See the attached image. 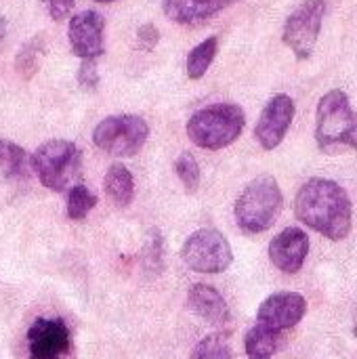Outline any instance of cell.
<instances>
[{"instance_id": "9c48e42d", "label": "cell", "mask_w": 357, "mask_h": 359, "mask_svg": "<svg viewBox=\"0 0 357 359\" xmlns=\"http://www.w3.org/2000/svg\"><path fill=\"white\" fill-rule=\"evenodd\" d=\"M25 339L29 359H65L72 351V332L59 318H38L27 328Z\"/></svg>"}, {"instance_id": "7402d4cb", "label": "cell", "mask_w": 357, "mask_h": 359, "mask_svg": "<svg viewBox=\"0 0 357 359\" xmlns=\"http://www.w3.org/2000/svg\"><path fill=\"white\" fill-rule=\"evenodd\" d=\"M97 206V196L86 185H72L67 189V219L82 221Z\"/></svg>"}, {"instance_id": "2e32d148", "label": "cell", "mask_w": 357, "mask_h": 359, "mask_svg": "<svg viewBox=\"0 0 357 359\" xmlns=\"http://www.w3.org/2000/svg\"><path fill=\"white\" fill-rule=\"evenodd\" d=\"M32 170V160L27 151L8 141L0 139V183H17L25 181Z\"/></svg>"}, {"instance_id": "4fadbf2b", "label": "cell", "mask_w": 357, "mask_h": 359, "mask_svg": "<svg viewBox=\"0 0 357 359\" xmlns=\"http://www.w3.org/2000/svg\"><path fill=\"white\" fill-rule=\"evenodd\" d=\"M307 255H309V236L301 227H286L269 242L271 263L288 276H295L303 269Z\"/></svg>"}, {"instance_id": "5bb4252c", "label": "cell", "mask_w": 357, "mask_h": 359, "mask_svg": "<svg viewBox=\"0 0 357 359\" xmlns=\"http://www.w3.org/2000/svg\"><path fill=\"white\" fill-rule=\"evenodd\" d=\"M187 307L210 326L223 328L231 322V311L223 294L208 284H194L187 290Z\"/></svg>"}, {"instance_id": "83f0119b", "label": "cell", "mask_w": 357, "mask_h": 359, "mask_svg": "<svg viewBox=\"0 0 357 359\" xmlns=\"http://www.w3.org/2000/svg\"><path fill=\"white\" fill-rule=\"evenodd\" d=\"M353 334L357 337V307L353 309Z\"/></svg>"}, {"instance_id": "4316f807", "label": "cell", "mask_w": 357, "mask_h": 359, "mask_svg": "<svg viewBox=\"0 0 357 359\" xmlns=\"http://www.w3.org/2000/svg\"><path fill=\"white\" fill-rule=\"evenodd\" d=\"M6 29H8V21L4 17H0V44H2V40L6 36Z\"/></svg>"}, {"instance_id": "7c38bea8", "label": "cell", "mask_w": 357, "mask_h": 359, "mask_svg": "<svg viewBox=\"0 0 357 359\" xmlns=\"http://www.w3.org/2000/svg\"><path fill=\"white\" fill-rule=\"evenodd\" d=\"M305 313H307V301L303 294L276 292L261 303L257 311V324L274 332H286L292 330L305 318Z\"/></svg>"}, {"instance_id": "7a4b0ae2", "label": "cell", "mask_w": 357, "mask_h": 359, "mask_svg": "<svg viewBox=\"0 0 357 359\" xmlns=\"http://www.w3.org/2000/svg\"><path fill=\"white\" fill-rule=\"evenodd\" d=\"M316 143L328 156L357 151V111L341 88L328 90L316 111Z\"/></svg>"}, {"instance_id": "277c9868", "label": "cell", "mask_w": 357, "mask_h": 359, "mask_svg": "<svg viewBox=\"0 0 357 359\" xmlns=\"http://www.w3.org/2000/svg\"><path fill=\"white\" fill-rule=\"evenodd\" d=\"M284 208V196L271 175L252 179L236 200L234 217L244 233L257 236L267 231Z\"/></svg>"}, {"instance_id": "ffe728a7", "label": "cell", "mask_w": 357, "mask_h": 359, "mask_svg": "<svg viewBox=\"0 0 357 359\" xmlns=\"http://www.w3.org/2000/svg\"><path fill=\"white\" fill-rule=\"evenodd\" d=\"M282 332H274L263 326H255L248 330L244 339V349L248 358H271L282 347Z\"/></svg>"}, {"instance_id": "8992f818", "label": "cell", "mask_w": 357, "mask_h": 359, "mask_svg": "<svg viewBox=\"0 0 357 359\" xmlns=\"http://www.w3.org/2000/svg\"><path fill=\"white\" fill-rule=\"evenodd\" d=\"M149 139V124L137 114H116L103 118L93 130V143L114 158L137 156Z\"/></svg>"}, {"instance_id": "ac0fdd59", "label": "cell", "mask_w": 357, "mask_h": 359, "mask_svg": "<svg viewBox=\"0 0 357 359\" xmlns=\"http://www.w3.org/2000/svg\"><path fill=\"white\" fill-rule=\"evenodd\" d=\"M44 55H46V36L36 34L15 55V72H17V76L21 80H25V82H29L40 72V63H42Z\"/></svg>"}, {"instance_id": "e0dca14e", "label": "cell", "mask_w": 357, "mask_h": 359, "mask_svg": "<svg viewBox=\"0 0 357 359\" xmlns=\"http://www.w3.org/2000/svg\"><path fill=\"white\" fill-rule=\"evenodd\" d=\"M103 189L107 194V198L114 202V206L118 208H126L130 206L133 198H135V179L133 172L124 166V164H112L105 172L103 179Z\"/></svg>"}, {"instance_id": "44dd1931", "label": "cell", "mask_w": 357, "mask_h": 359, "mask_svg": "<svg viewBox=\"0 0 357 359\" xmlns=\"http://www.w3.org/2000/svg\"><path fill=\"white\" fill-rule=\"evenodd\" d=\"M231 339L227 332H215L204 337L191 351L189 359H231Z\"/></svg>"}, {"instance_id": "8fae6325", "label": "cell", "mask_w": 357, "mask_h": 359, "mask_svg": "<svg viewBox=\"0 0 357 359\" xmlns=\"http://www.w3.org/2000/svg\"><path fill=\"white\" fill-rule=\"evenodd\" d=\"M67 40L80 59H99L105 53V19L97 11H82L69 19Z\"/></svg>"}, {"instance_id": "484cf974", "label": "cell", "mask_w": 357, "mask_h": 359, "mask_svg": "<svg viewBox=\"0 0 357 359\" xmlns=\"http://www.w3.org/2000/svg\"><path fill=\"white\" fill-rule=\"evenodd\" d=\"M44 4L53 21H63L72 15L76 0H44Z\"/></svg>"}, {"instance_id": "30bf717a", "label": "cell", "mask_w": 357, "mask_h": 359, "mask_svg": "<svg viewBox=\"0 0 357 359\" xmlns=\"http://www.w3.org/2000/svg\"><path fill=\"white\" fill-rule=\"evenodd\" d=\"M292 120H295V101H292V97L286 95V93L274 95L267 101V105L263 107V111L259 116V122L255 126V137H257L259 145L263 149H267V151L276 149L284 141Z\"/></svg>"}, {"instance_id": "ba28073f", "label": "cell", "mask_w": 357, "mask_h": 359, "mask_svg": "<svg viewBox=\"0 0 357 359\" xmlns=\"http://www.w3.org/2000/svg\"><path fill=\"white\" fill-rule=\"evenodd\" d=\"M324 13H326L324 0H305L286 19L282 42L292 50L297 61H307L314 55L322 32Z\"/></svg>"}, {"instance_id": "f546056e", "label": "cell", "mask_w": 357, "mask_h": 359, "mask_svg": "<svg viewBox=\"0 0 357 359\" xmlns=\"http://www.w3.org/2000/svg\"><path fill=\"white\" fill-rule=\"evenodd\" d=\"M248 359H269V358H248Z\"/></svg>"}, {"instance_id": "cb8c5ba5", "label": "cell", "mask_w": 357, "mask_h": 359, "mask_svg": "<svg viewBox=\"0 0 357 359\" xmlns=\"http://www.w3.org/2000/svg\"><path fill=\"white\" fill-rule=\"evenodd\" d=\"M78 86L84 93H95L99 88L101 76H99V67H97V59H82L78 74H76Z\"/></svg>"}, {"instance_id": "52a82bcc", "label": "cell", "mask_w": 357, "mask_h": 359, "mask_svg": "<svg viewBox=\"0 0 357 359\" xmlns=\"http://www.w3.org/2000/svg\"><path fill=\"white\" fill-rule=\"evenodd\" d=\"M183 263L198 273H223L234 263V250L227 238L217 229H198L194 231L183 248H181Z\"/></svg>"}, {"instance_id": "d6986e66", "label": "cell", "mask_w": 357, "mask_h": 359, "mask_svg": "<svg viewBox=\"0 0 357 359\" xmlns=\"http://www.w3.org/2000/svg\"><path fill=\"white\" fill-rule=\"evenodd\" d=\"M219 53V38L217 36H208L206 40H202L200 44H196L185 61V72L189 80H202L206 76V72L210 69L215 57Z\"/></svg>"}, {"instance_id": "9a60e30c", "label": "cell", "mask_w": 357, "mask_h": 359, "mask_svg": "<svg viewBox=\"0 0 357 359\" xmlns=\"http://www.w3.org/2000/svg\"><path fill=\"white\" fill-rule=\"evenodd\" d=\"M236 2L238 0H162V11L179 25L196 27Z\"/></svg>"}, {"instance_id": "d4e9b609", "label": "cell", "mask_w": 357, "mask_h": 359, "mask_svg": "<svg viewBox=\"0 0 357 359\" xmlns=\"http://www.w3.org/2000/svg\"><path fill=\"white\" fill-rule=\"evenodd\" d=\"M137 40H139V44H141L145 50H151V48H156L158 42H160V29H158L151 21H147V23L139 25V29H137Z\"/></svg>"}, {"instance_id": "5b68a950", "label": "cell", "mask_w": 357, "mask_h": 359, "mask_svg": "<svg viewBox=\"0 0 357 359\" xmlns=\"http://www.w3.org/2000/svg\"><path fill=\"white\" fill-rule=\"evenodd\" d=\"M32 170L50 191H65L78 179L82 168V151L67 139H50L32 156Z\"/></svg>"}, {"instance_id": "603a6c76", "label": "cell", "mask_w": 357, "mask_h": 359, "mask_svg": "<svg viewBox=\"0 0 357 359\" xmlns=\"http://www.w3.org/2000/svg\"><path fill=\"white\" fill-rule=\"evenodd\" d=\"M175 172H177V177L183 183L187 194H196L198 191L202 175H200V164L194 158V154H189V151L179 154V158L175 160Z\"/></svg>"}, {"instance_id": "3957f363", "label": "cell", "mask_w": 357, "mask_h": 359, "mask_svg": "<svg viewBox=\"0 0 357 359\" xmlns=\"http://www.w3.org/2000/svg\"><path fill=\"white\" fill-rule=\"evenodd\" d=\"M246 126V114L238 103H213L196 109L187 124V137L194 145L210 151L229 147L240 139Z\"/></svg>"}, {"instance_id": "6da1fadb", "label": "cell", "mask_w": 357, "mask_h": 359, "mask_svg": "<svg viewBox=\"0 0 357 359\" xmlns=\"http://www.w3.org/2000/svg\"><path fill=\"white\" fill-rule=\"evenodd\" d=\"M295 215L303 225L332 242L351 233L353 206L349 194L332 179L314 177L305 181L295 198Z\"/></svg>"}, {"instance_id": "f1b7e54d", "label": "cell", "mask_w": 357, "mask_h": 359, "mask_svg": "<svg viewBox=\"0 0 357 359\" xmlns=\"http://www.w3.org/2000/svg\"><path fill=\"white\" fill-rule=\"evenodd\" d=\"M97 2H101V4H112V2H118V0H97Z\"/></svg>"}]
</instances>
